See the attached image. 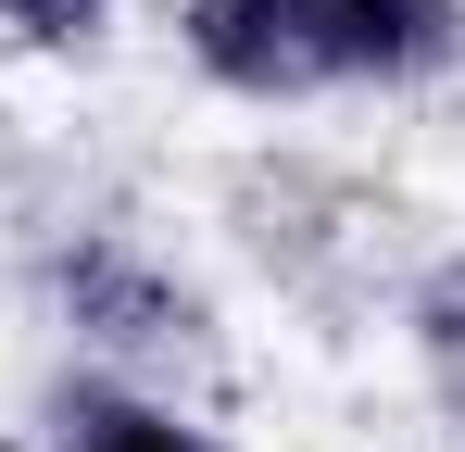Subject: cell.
<instances>
[{
    "mask_svg": "<svg viewBox=\"0 0 465 452\" xmlns=\"http://www.w3.org/2000/svg\"><path fill=\"white\" fill-rule=\"evenodd\" d=\"M176 51L202 88L227 101H314L327 88V51H314V0H176Z\"/></svg>",
    "mask_w": 465,
    "mask_h": 452,
    "instance_id": "7a4b0ae2",
    "label": "cell"
},
{
    "mask_svg": "<svg viewBox=\"0 0 465 452\" xmlns=\"http://www.w3.org/2000/svg\"><path fill=\"white\" fill-rule=\"evenodd\" d=\"M51 452H227V440H214V427H189L163 389L64 377V402H51Z\"/></svg>",
    "mask_w": 465,
    "mask_h": 452,
    "instance_id": "277c9868",
    "label": "cell"
},
{
    "mask_svg": "<svg viewBox=\"0 0 465 452\" xmlns=\"http://www.w3.org/2000/svg\"><path fill=\"white\" fill-rule=\"evenodd\" d=\"M327 88H440L465 64V0H314Z\"/></svg>",
    "mask_w": 465,
    "mask_h": 452,
    "instance_id": "3957f363",
    "label": "cell"
},
{
    "mask_svg": "<svg viewBox=\"0 0 465 452\" xmlns=\"http://www.w3.org/2000/svg\"><path fill=\"white\" fill-rule=\"evenodd\" d=\"M51 314L88 352V377H126V389H152L163 365H202V339H214L202 290L163 264L152 239H126V226H76L51 251Z\"/></svg>",
    "mask_w": 465,
    "mask_h": 452,
    "instance_id": "6da1fadb",
    "label": "cell"
},
{
    "mask_svg": "<svg viewBox=\"0 0 465 452\" xmlns=\"http://www.w3.org/2000/svg\"><path fill=\"white\" fill-rule=\"evenodd\" d=\"M0 38H25V51H101L114 38V0H0Z\"/></svg>",
    "mask_w": 465,
    "mask_h": 452,
    "instance_id": "8992f818",
    "label": "cell"
},
{
    "mask_svg": "<svg viewBox=\"0 0 465 452\" xmlns=\"http://www.w3.org/2000/svg\"><path fill=\"white\" fill-rule=\"evenodd\" d=\"M402 339H415V365H428V377L465 402V251H440V264L415 277V301H402Z\"/></svg>",
    "mask_w": 465,
    "mask_h": 452,
    "instance_id": "5b68a950",
    "label": "cell"
}]
</instances>
